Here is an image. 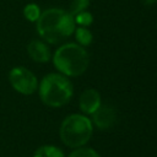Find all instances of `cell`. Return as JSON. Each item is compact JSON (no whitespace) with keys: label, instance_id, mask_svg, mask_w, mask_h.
Instances as JSON below:
<instances>
[{"label":"cell","instance_id":"cell-3","mask_svg":"<svg viewBox=\"0 0 157 157\" xmlns=\"http://www.w3.org/2000/svg\"><path fill=\"white\" fill-rule=\"evenodd\" d=\"M72 94V83L63 74H48L42 78L39 83V97L42 102L48 107H63L71 99Z\"/></svg>","mask_w":157,"mask_h":157},{"label":"cell","instance_id":"cell-5","mask_svg":"<svg viewBox=\"0 0 157 157\" xmlns=\"http://www.w3.org/2000/svg\"><path fill=\"white\" fill-rule=\"evenodd\" d=\"M9 81L12 88L25 96L32 94L38 88L36 75L25 66H15L9 72Z\"/></svg>","mask_w":157,"mask_h":157},{"label":"cell","instance_id":"cell-1","mask_svg":"<svg viewBox=\"0 0 157 157\" xmlns=\"http://www.w3.org/2000/svg\"><path fill=\"white\" fill-rule=\"evenodd\" d=\"M37 32L48 43L56 44L70 37L76 23L74 16L63 9H48L37 20Z\"/></svg>","mask_w":157,"mask_h":157},{"label":"cell","instance_id":"cell-4","mask_svg":"<svg viewBox=\"0 0 157 157\" xmlns=\"http://www.w3.org/2000/svg\"><path fill=\"white\" fill-rule=\"evenodd\" d=\"M61 141L72 148L82 147L92 136V121L82 114H71L66 117L60 125Z\"/></svg>","mask_w":157,"mask_h":157},{"label":"cell","instance_id":"cell-15","mask_svg":"<svg viewBox=\"0 0 157 157\" xmlns=\"http://www.w3.org/2000/svg\"><path fill=\"white\" fill-rule=\"evenodd\" d=\"M157 0H144V4L145 5H152V4H156Z\"/></svg>","mask_w":157,"mask_h":157},{"label":"cell","instance_id":"cell-13","mask_svg":"<svg viewBox=\"0 0 157 157\" xmlns=\"http://www.w3.org/2000/svg\"><path fill=\"white\" fill-rule=\"evenodd\" d=\"M90 6V0H74L70 5V15L75 16L82 11H85Z\"/></svg>","mask_w":157,"mask_h":157},{"label":"cell","instance_id":"cell-6","mask_svg":"<svg viewBox=\"0 0 157 157\" xmlns=\"http://www.w3.org/2000/svg\"><path fill=\"white\" fill-rule=\"evenodd\" d=\"M98 129L105 130L112 128L117 121V112L112 105L101 104L93 113L91 120Z\"/></svg>","mask_w":157,"mask_h":157},{"label":"cell","instance_id":"cell-9","mask_svg":"<svg viewBox=\"0 0 157 157\" xmlns=\"http://www.w3.org/2000/svg\"><path fill=\"white\" fill-rule=\"evenodd\" d=\"M33 157H65V156L59 147L52 145H44L36 150Z\"/></svg>","mask_w":157,"mask_h":157},{"label":"cell","instance_id":"cell-11","mask_svg":"<svg viewBox=\"0 0 157 157\" xmlns=\"http://www.w3.org/2000/svg\"><path fill=\"white\" fill-rule=\"evenodd\" d=\"M40 13H42V11H40L39 6L37 4H33V2L27 4L23 9V15L29 22H37Z\"/></svg>","mask_w":157,"mask_h":157},{"label":"cell","instance_id":"cell-10","mask_svg":"<svg viewBox=\"0 0 157 157\" xmlns=\"http://www.w3.org/2000/svg\"><path fill=\"white\" fill-rule=\"evenodd\" d=\"M74 32H75L76 40L78 42V44L81 47H86V45H90L92 43L93 36L87 27H77V28H75Z\"/></svg>","mask_w":157,"mask_h":157},{"label":"cell","instance_id":"cell-7","mask_svg":"<svg viewBox=\"0 0 157 157\" xmlns=\"http://www.w3.org/2000/svg\"><path fill=\"white\" fill-rule=\"evenodd\" d=\"M101 104V94L94 88H86L78 99V105L86 114H92Z\"/></svg>","mask_w":157,"mask_h":157},{"label":"cell","instance_id":"cell-8","mask_svg":"<svg viewBox=\"0 0 157 157\" xmlns=\"http://www.w3.org/2000/svg\"><path fill=\"white\" fill-rule=\"evenodd\" d=\"M27 53L36 63H47L50 59L49 47L39 39H33L27 44Z\"/></svg>","mask_w":157,"mask_h":157},{"label":"cell","instance_id":"cell-12","mask_svg":"<svg viewBox=\"0 0 157 157\" xmlns=\"http://www.w3.org/2000/svg\"><path fill=\"white\" fill-rule=\"evenodd\" d=\"M74 20H75V23L78 25L80 27H88L93 22V16L88 11L85 10V11L75 15L74 16Z\"/></svg>","mask_w":157,"mask_h":157},{"label":"cell","instance_id":"cell-2","mask_svg":"<svg viewBox=\"0 0 157 157\" xmlns=\"http://www.w3.org/2000/svg\"><path fill=\"white\" fill-rule=\"evenodd\" d=\"M53 64L64 76H80L90 64V56L86 49L76 43H66L59 47L53 56Z\"/></svg>","mask_w":157,"mask_h":157},{"label":"cell","instance_id":"cell-14","mask_svg":"<svg viewBox=\"0 0 157 157\" xmlns=\"http://www.w3.org/2000/svg\"><path fill=\"white\" fill-rule=\"evenodd\" d=\"M69 157H101L93 148L90 147H78L74 150Z\"/></svg>","mask_w":157,"mask_h":157}]
</instances>
